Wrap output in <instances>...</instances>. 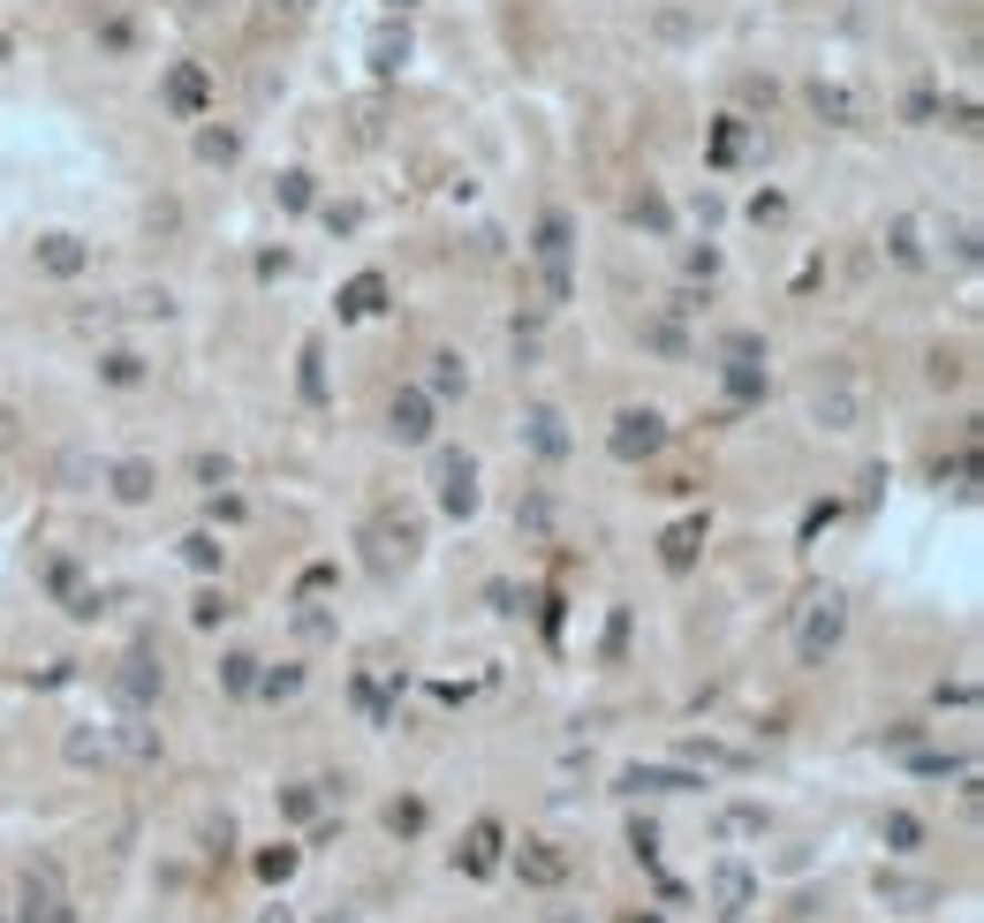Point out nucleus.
I'll return each mask as SVG.
<instances>
[{
    "mask_svg": "<svg viewBox=\"0 0 984 923\" xmlns=\"http://www.w3.org/2000/svg\"><path fill=\"white\" fill-rule=\"evenodd\" d=\"M841 629H849V606H841V590H818L811 613H803V636H795V651H803V667H818L833 643H841Z\"/></svg>",
    "mask_w": 984,
    "mask_h": 923,
    "instance_id": "obj_1",
    "label": "nucleus"
},
{
    "mask_svg": "<svg viewBox=\"0 0 984 923\" xmlns=\"http://www.w3.org/2000/svg\"><path fill=\"white\" fill-rule=\"evenodd\" d=\"M606 447H613L621 462H643V455H659V447H667V424L651 417V409H621V417H613V439H606Z\"/></svg>",
    "mask_w": 984,
    "mask_h": 923,
    "instance_id": "obj_2",
    "label": "nucleus"
},
{
    "mask_svg": "<svg viewBox=\"0 0 984 923\" xmlns=\"http://www.w3.org/2000/svg\"><path fill=\"white\" fill-rule=\"evenodd\" d=\"M515 871H523V885H560L568 871H576V855L560 848V840H523V855H515Z\"/></svg>",
    "mask_w": 984,
    "mask_h": 923,
    "instance_id": "obj_3",
    "label": "nucleus"
},
{
    "mask_svg": "<svg viewBox=\"0 0 984 923\" xmlns=\"http://www.w3.org/2000/svg\"><path fill=\"white\" fill-rule=\"evenodd\" d=\"M750 901H758V879H750L734 855H728V863H712V909H720V923H734Z\"/></svg>",
    "mask_w": 984,
    "mask_h": 923,
    "instance_id": "obj_4",
    "label": "nucleus"
},
{
    "mask_svg": "<svg viewBox=\"0 0 984 923\" xmlns=\"http://www.w3.org/2000/svg\"><path fill=\"white\" fill-rule=\"evenodd\" d=\"M439 500H447V515H470L477 507V462L470 455H439Z\"/></svg>",
    "mask_w": 984,
    "mask_h": 923,
    "instance_id": "obj_5",
    "label": "nucleus"
},
{
    "mask_svg": "<svg viewBox=\"0 0 984 923\" xmlns=\"http://www.w3.org/2000/svg\"><path fill=\"white\" fill-rule=\"evenodd\" d=\"M500 825H493V818H485V825H477L470 840H463V855H455V863H463V871H470V879H493V871H500Z\"/></svg>",
    "mask_w": 984,
    "mask_h": 923,
    "instance_id": "obj_6",
    "label": "nucleus"
},
{
    "mask_svg": "<svg viewBox=\"0 0 984 923\" xmlns=\"http://www.w3.org/2000/svg\"><path fill=\"white\" fill-rule=\"evenodd\" d=\"M818 424H833V432H856V417H863V394L856 386H818Z\"/></svg>",
    "mask_w": 984,
    "mask_h": 923,
    "instance_id": "obj_7",
    "label": "nucleus"
},
{
    "mask_svg": "<svg viewBox=\"0 0 984 923\" xmlns=\"http://www.w3.org/2000/svg\"><path fill=\"white\" fill-rule=\"evenodd\" d=\"M386 432H394V439H409V447H417V439H432V409H425V394H394V409H386Z\"/></svg>",
    "mask_w": 984,
    "mask_h": 923,
    "instance_id": "obj_8",
    "label": "nucleus"
},
{
    "mask_svg": "<svg viewBox=\"0 0 984 923\" xmlns=\"http://www.w3.org/2000/svg\"><path fill=\"white\" fill-rule=\"evenodd\" d=\"M538 257H546V273H554V295L568 288V220L546 212V227H538Z\"/></svg>",
    "mask_w": 984,
    "mask_h": 923,
    "instance_id": "obj_9",
    "label": "nucleus"
},
{
    "mask_svg": "<svg viewBox=\"0 0 984 923\" xmlns=\"http://www.w3.org/2000/svg\"><path fill=\"white\" fill-rule=\"evenodd\" d=\"M114 689H122V704H152V697H160V667H152V659H129V667L114 673Z\"/></svg>",
    "mask_w": 984,
    "mask_h": 923,
    "instance_id": "obj_10",
    "label": "nucleus"
},
{
    "mask_svg": "<svg viewBox=\"0 0 984 923\" xmlns=\"http://www.w3.org/2000/svg\"><path fill=\"white\" fill-rule=\"evenodd\" d=\"M39 265L69 281V273H84V243H77V235H45V243H39Z\"/></svg>",
    "mask_w": 984,
    "mask_h": 923,
    "instance_id": "obj_11",
    "label": "nucleus"
},
{
    "mask_svg": "<svg viewBox=\"0 0 984 923\" xmlns=\"http://www.w3.org/2000/svg\"><path fill=\"white\" fill-rule=\"evenodd\" d=\"M152 485H160V469H152V462H122V469H114V500H152Z\"/></svg>",
    "mask_w": 984,
    "mask_h": 923,
    "instance_id": "obj_12",
    "label": "nucleus"
},
{
    "mask_svg": "<svg viewBox=\"0 0 984 923\" xmlns=\"http://www.w3.org/2000/svg\"><path fill=\"white\" fill-rule=\"evenodd\" d=\"M168 106H174V114H197V106H205V77H197V69H174V77H168Z\"/></svg>",
    "mask_w": 984,
    "mask_h": 923,
    "instance_id": "obj_13",
    "label": "nucleus"
},
{
    "mask_svg": "<svg viewBox=\"0 0 984 923\" xmlns=\"http://www.w3.org/2000/svg\"><path fill=\"white\" fill-rule=\"evenodd\" d=\"M379 295H386V281H379V273L348 281V295H342V318H372V311H379Z\"/></svg>",
    "mask_w": 984,
    "mask_h": 923,
    "instance_id": "obj_14",
    "label": "nucleus"
},
{
    "mask_svg": "<svg viewBox=\"0 0 984 923\" xmlns=\"http://www.w3.org/2000/svg\"><path fill=\"white\" fill-rule=\"evenodd\" d=\"M765 825H772V818H765V810H750V802H734V810H720V840H758Z\"/></svg>",
    "mask_w": 984,
    "mask_h": 923,
    "instance_id": "obj_15",
    "label": "nucleus"
},
{
    "mask_svg": "<svg viewBox=\"0 0 984 923\" xmlns=\"http://www.w3.org/2000/svg\"><path fill=\"white\" fill-rule=\"evenodd\" d=\"M386 833H425V802H394V810H386Z\"/></svg>",
    "mask_w": 984,
    "mask_h": 923,
    "instance_id": "obj_16",
    "label": "nucleus"
},
{
    "mask_svg": "<svg viewBox=\"0 0 984 923\" xmlns=\"http://www.w3.org/2000/svg\"><path fill=\"white\" fill-rule=\"evenodd\" d=\"M530 439H538L546 455H560V447H568V439H560V417H554V409H530Z\"/></svg>",
    "mask_w": 984,
    "mask_h": 923,
    "instance_id": "obj_17",
    "label": "nucleus"
},
{
    "mask_svg": "<svg viewBox=\"0 0 984 923\" xmlns=\"http://www.w3.org/2000/svg\"><path fill=\"white\" fill-rule=\"evenodd\" d=\"M220 681H227L235 697H243V689H257V659H251V651H235V659L220 667Z\"/></svg>",
    "mask_w": 984,
    "mask_h": 923,
    "instance_id": "obj_18",
    "label": "nucleus"
},
{
    "mask_svg": "<svg viewBox=\"0 0 984 923\" xmlns=\"http://www.w3.org/2000/svg\"><path fill=\"white\" fill-rule=\"evenodd\" d=\"M697 538H704V523H682V530L667 538V568H689V552H697Z\"/></svg>",
    "mask_w": 984,
    "mask_h": 923,
    "instance_id": "obj_19",
    "label": "nucleus"
},
{
    "mask_svg": "<svg viewBox=\"0 0 984 923\" xmlns=\"http://www.w3.org/2000/svg\"><path fill=\"white\" fill-rule=\"evenodd\" d=\"M879 833L894 840L901 855H909V848H916V840H924V825H916V818H909V810H894V818H886V825H879Z\"/></svg>",
    "mask_w": 984,
    "mask_h": 923,
    "instance_id": "obj_20",
    "label": "nucleus"
},
{
    "mask_svg": "<svg viewBox=\"0 0 984 923\" xmlns=\"http://www.w3.org/2000/svg\"><path fill=\"white\" fill-rule=\"evenodd\" d=\"M257 689H265V697H296V689H303V673H296V667H273L265 681H257Z\"/></svg>",
    "mask_w": 984,
    "mask_h": 923,
    "instance_id": "obj_21",
    "label": "nucleus"
},
{
    "mask_svg": "<svg viewBox=\"0 0 984 923\" xmlns=\"http://www.w3.org/2000/svg\"><path fill=\"white\" fill-rule=\"evenodd\" d=\"M432 364H439V372H432L439 394H463V364H455V356H432Z\"/></svg>",
    "mask_w": 984,
    "mask_h": 923,
    "instance_id": "obj_22",
    "label": "nucleus"
},
{
    "mask_svg": "<svg viewBox=\"0 0 984 923\" xmlns=\"http://www.w3.org/2000/svg\"><path fill=\"white\" fill-rule=\"evenodd\" d=\"M257 871H265V879H288V871H296V848H273V855H257Z\"/></svg>",
    "mask_w": 984,
    "mask_h": 923,
    "instance_id": "obj_23",
    "label": "nucleus"
},
{
    "mask_svg": "<svg viewBox=\"0 0 984 923\" xmlns=\"http://www.w3.org/2000/svg\"><path fill=\"white\" fill-rule=\"evenodd\" d=\"M106 378H114V386H136L144 364H136V356H106Z\"/></svg>",
    "mask_w": 984,
    "mask_h": 923,
    "instance_id": "obj_24",
    "label": "nucleus"
},
{
    "mask_svg": "<svg viewBox=\"0 0 984 923\" xmlns=\"http://www.w3.org/2000/svg\"><path fill=\"white\" fill-rule=\"evenodd\" d=\"M281 810H288V818H318V795H311V788H288Z\"/></svg>",
    "mask_w": 984,
    "mask_h": 923,
    "instance_id": "obj_25",
    "label": "nucleus"
},
{
    "mask_svg": "<svg viewBox=\"0 0 984 923\" xmlns=\"http://www.w3.org/2000/svg\"><path fill=\"white\" fill-rule=\"evenodd\" d=\"M637 923H659V916H637Z\"/></svg>",
    "mask_w": 984,
    "mask_h": 923,
    "instance_id": "obj_26",
    "label": "nucleus"
}]
</instances>
